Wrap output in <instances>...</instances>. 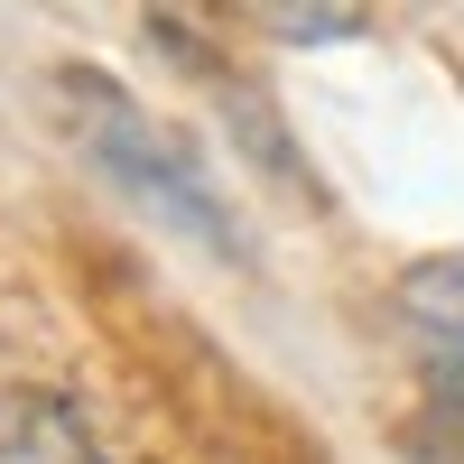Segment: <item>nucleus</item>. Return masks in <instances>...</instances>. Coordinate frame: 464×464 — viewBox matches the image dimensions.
I'll return each instance as SVG.
<instances>
[{"instance_id": "nucleus-1", "label": "nucleus", "mask_w": 464, "mask_h": 464, "mask_svg": "<svg viewBox=\"0 0 464 464\" xmlns=\"http://www.w3.org/2000/svg\"><path fill=\"white\" fill-rule=\"evenodd\" d=\"M47 84H56L47 111H56L65 149H74V159H84L140 223H159L168 242L205 251V260H251V251H242V214L223 205L214 168L121 84V74H102V65H56Z\"/></svg>"}, {"instance_id": "nucleus-2", "label": "nucleus", "mask_w": 464, "mask_h": 464, "mask_svg": "<svg viewBox=\"0 0 464 464\" xmlns=\"http://www.w3.org/2000/svg\"><path fill=\"white\" fill-rule=\"evenodd\" d=\"M391 325H400V353L418 372V391H428V409L464 437V251H437V260L400 269Z\"/></svg>"}, {"instance_id": "nucleus-3", "label": "nucleus", "mask_w": 464, "mask_h": 464, "mask_svg": "<svg viewBox=\"0 0 464 464\" xmlns=\"http://www.w3.org/2000/svg\"><path fill=\"white\" fill-rule=\"evenodd\" d=\"M0 464H111L65 391H0Z\"/></svg>"}]
</instances>
